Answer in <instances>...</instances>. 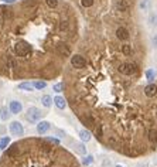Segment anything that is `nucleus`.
<instances>
[{"mask_svg":"<svg viewBox=\"0 0 157 167\" xmlns=\"http://www.w3.org/2000/svg\"><path fill=\"white\" fill-rule=\"evenodd\" d=\"M79 137L82 142H89L91 137H92V135H91L89 131H87V129H82V131L79 132Z\"/></svg>","mask_w":157,"mask_h":167,"instance_id":"nucleus-11","label":"nucleus"},{"mask_svg":"<svg viewBox=\"0 0 157 167\" xmlns=\"http://www.w3.org/2000/svg\"><path fill=\"white\" fill-rule=\"evenodd\" d=\"M48 140H50L51 143H54V144H58V143H60V142H58L57 139H54V137H51V139H48Z\"/></svg>","mask_w":157,"mask_h":167,"instance_id":"nucleus-27","label":"nucleus"},{"mask_svg":"<svg viewBox=\"0 0 157 167\" xmlns=\"http://www.w3.org/2000/svg\"><path fill=\"white\" fill-rule=\"evenodd\" d=\"M151 44H153V47L157 48V33L151 36Z\"/></svg>","mask_w":157,"mask_h":167,"instance_id":"nucleus-26","label":"nucleus"},{"mask_svg":"<svg viewBox=\"0 0 157 167\" xmlns=\"http://www.w3.org/2000/svg\"><path fill=\"white\" fill-rule=\"evenodd\" d=\"M19 89L27 91V92H33L36 88H34V85H33V84H30V82H23V84H20V85H19Z\"/></svg>","mask_w":157,"mask_h":167,"instance_id":"nucleus-12","label":"nucleus"},{"mask_svg":"<svg viewBox=\"0 0 157 167\" xmlns=\"http://www.w3.org/2000/svg\"><path fill=\"white\" fill-rule=\"evenodd\" d=\"M23 110V105H21V102H19V101H11L10 102V112L13 115H19Z\"/></svg>","mask_w":157,"mask_h":167,"instance_id":"nucleus-9","label":"nucleus"},{"mask_svg":"<svg viewBox=\"0 0 157 167\" xmlns=\"http://www.w3.org/2000/svg\"><path fill=\"white\" fill-rule=\"evenodd\" d=\"M0 119H2V118H0Z\"/></svg>","mask_w":157,"mask_h":167,"instance_id":"nucleus-30","label":"nucleus"},{"mask_svg":"<svg viewBox=\"0 0 157 167\" xmlns=\"http://www.w3.org/2000/svg\"><path fill=\"white\" fill-rule=\"evenodd\" d=\"M139 9L142 11H147L150 9V0H140L139 2Z\"/></svg>","mask_w":157,"mask_h":167,"instance_id":"nucleus-14","label":"nucleus"},{"mask_svg":"<svg viewBox=\"0 0 157 167\" xmlns=\"http://www.w3.org/2000/svg\"><path fill=\"white\" fill-rule=\"evenodd\" d=\"M0 118H2L3 120L9 119V112H7L6 108H2V110H0Z\"/></svg>","mask_w":157,"mask_h":167,"instance_id":"nucleus-23","label":"nucleus"},{"mask_svg":"<svg viewBox=\"0 0 157 167\" xmlns=\"http://www.w3.org/2000/svg\"><path fill=\"white\" fill-rule=\"evenodd\" d=\"M62 87H64L62 84H61V82H58V84H55V85H54V87H53V89L55 91V92H61V91H62Z\"/></svg>","mask_w":157,"mask_h":167,"instance_id":"nucleus-25","label":"nucleus"},{"mask_svg":"<svg viewBox=\"0 0 157 167\" xmlns=\"http://www.w3.org/2000/svg\"><path fill=\"white\" fill-rule=\"evenodd\" d=\"M144 95L147 98H153L157 95V85L156 84H149L144 87Z\"/></svg>","mask_w":157,"mask_h":167,"instance_id":"nucleus-8","label":"nucleus"},{"mask_svg":"<svg viewBox=\"0 0 157 167\" xmlns=\"http://www.w3.org/2000/svg\"><path fill=\"white\" fill-rule=\"evenodd\" d=\"M121 51L123 55H126V57H129V55H132V45L130 44H123L121 47Z\"/></svg>","mask_w":157,"mask_h":167,"instance_id":"nucleus-15","label":"nucleus"},{"mask_svg":"<svg viewBox=\"0 0 157 167\" xmlns=\"http://www.w3.org/2000/svg\"><path fill=\"white\" fill-rule=\"evenodd\" d=\"M149 24L151 27H157V13H151L149 16Z\"/></svg>","mask_w":157,"mask_h":167,"instance_id":"nucleus-18","label":"nucleus"},{"mask_svg":"<svg viewBox=\"0 0 157 167\" xmlns=\"http://www.w3.org/2000/svg\"><path fill=\"white\" fill-rule=\"evenodd\" d=\"M9 143H10V137H9V136L2 137V139H0V152L4 150V149L9 146Z\"/></svg>","mask_w":157,"mask_h":167,"instance_id":"nucleus-16","label":"nucleus"},{"mask_svg":"<svg viewBox=\"0 0 157 167\" xmlns=\"http://www.w3.org/2000/svg\"><path fill=\"white\" fill-rule=\"evenodd\" d=\"M9 129H10V133L13 135V136H23V135H24L23 125H21L20 122H17V120L11 122L10 126H9Z\"/></svg>","mask_w":157,"mask_h":167,"instance_id":"nucleus-4","label":"nucleus"},{"mask_svg":"<svg viewBox=\"0 0 157 167\" xmlns=\"http://www.w3.org/2000/svg\"><path fill=\"white\" fill-rule=\"evenodd\" d=\"M57 53L61 57H71V48L67 44H58L57 45Z\"/></svg>","mask_w":157,"mask_h":167,"instance_id":"nucleus-7","label":"nucleus"},{"mask_svg":"<svg viewBox=\"0 0 157 167\" xmlns=\"http://www.w3.org/2000/svg\"><path fill=\"white\" fill-rule=\"evenodd\" d=\"M41 115L43 113H41V110L38 109V108L31 106V108H28V110H27L26 118L30 123H36V122H38V120L41 119Z\"/></svg>","mask_w":157,"mask_h":167,"instance_id":"nucleus-3","label":"nucleus"},{"mask_svg":"<svg viewBox=\"0 0 157 167\" xmlns=\"http://www.w3.org/2000/svg\"><path fill=\"white\" fill-rule=\"evenodd\" d=\"M115 167H123V166H121V164H117V166H115Z\"/></svg>","mask_w":157,"mask_h":167,"instance_id":"nucleus-29","label":"nucleus"},{"mask_svg":"<svg viewBox=\"0 0 157 167\" xmlns=\"http://www.w3.org/2000/svg\"><path fill=\"white\" fill-rule=\"evenodd\" d=\"M94 3H95V0H81V4H82V6L84 7H92L94 6Z\"/></svg>","mask_w":157,"mask_h":167,"instance_id":"nucleus-21","label":"nucleus"},{"mask_svg":"<svg viewBox=\"0 0 157 167\" xmlns=\"http://www.w3.org/2000/svg\"><path fill=\"white\" fill-rule=\"evenodd\" d=\"M117 71L126 77H130V75H134V74L139 72V67H137L136 62H122L117 68Z\"/></svg>","mask_w":157,"mask_h":167,"instance_id":"nucleus-1","label":"nucleus"},{"mask_svg":"<svg viewBox=\"0 0 157 167\" xmlns=\"http://www.w3.org/2000/svg\"><path fill=\"white\" fill-rule=\"evenodd\" d=\"M33 85L36 89H44V88L47 87V82H44V81H34Z\"/></svg>","mask_w":157,"mask_h":167,"instance_id":"nucleus-19","label":"nucleus"},{"mask_svg":"<svg viewBox=\"0 0 157 167\" xmlns=\"http://www.w3.org/2000/svg\"><path fill=\"white\" fill-rule=\"evenodd\" d=\"M92 161H94V157L91 156H87V157H84V160H82V164H85V166H89L91 163H92Z\"/></svg>","mask_w":157,"mask_h":167,"instance_id":"nucleus-24","label":"nucleus"},{"mask_svg":"<svg viewBox=\"0 0 157 167\" xmlns=\"http://www.w3.org/2000/svg\"><path fill=\"white\" fill-rule=\"evenodd\" d=\"M115 34H116L117 40H121V41H126L127 38H129V30H127L126 27H123V26L117 27L116 31H115Z\"/></svg>","mask_w":157,"mask_h":167,"instance_id":"nucleus-5","label":"nucleus"},{"mask_svg":"<svg viewBox=\"0 0 157 167\" xmlns=\"http://www.w3.org/2000/svg\"><path fill=\"white\" fill-rule=\"evenodd\" d=\"M71 65L75 70H84L87 68V60L81 54H75V55H71Z\"/></svg>","mask_w":157,"mask_h":167,"instance_id":"nucleus-2","label":"nucleus"},{"mask_svg":"<svg viewBox=\"0 0 157 167\" xmlns=\"http://www.w3.org/2000/svg\"><path fill=\"white\" fill-rule=\"evenodd\" d=\"M50 122H47V120H41V122H38V125H37V133L38 135H45L48 131H50Z\"/></svg>","mask_w":157,"mask_h":167,"instance_id":"nucleus-6","label":"nucleus"},{"mask_svg":"<svg viewBox=\"0 0 157 167\" xmlns=\"http://www.w3.org/2000/svg\"><path fill=\"white\" fill-rule=\"evenodd\" d=\"M41 104H43V106L50 108L51 104H53V98H51L50 95H43V96H41Z\"/></svg>","mask_w":157,"mask_h":167,"instance_id":"nucleus-13","label":"nucleus"},{"mask_svg":"<svg viewBox=\"0 0 157 167\" xmlns=\"http://www.w3.org/2000/svg\"><path fill=\"white\" fill-rule=\"evenodd\" d=\"M74 147H75V152H77V153H79V154L87 153V147H85L82 143H75L74 144Z\"/></svg>","mask_w":157,"mask_h":167,"instance_id":"nucleus-17","label":"nucleus"},{"mask_svg":"<svg viewBox=\"0 0 157 167\" xmlns=\"http://www.w3.org/2000/svg\"><path fill=\"white\" fill-rule=\"evenodd\" d=\"M54 104H55V106H57L58 109H65V108H67V101L64 99L62 96H60V95L54 98Z\"/></svg>","mask_w":157,"mask_h":167,"instance_id":"nucleus-10","label":"nucleus"},{"mask_svg":"<svg viewBox=\"0 0 157 167\" xmlns=\"http://www.w3.org/2000/svg\"><path fill=\"white\" fill-rule=\"evenodd\" d=\"M154 75H156V74H154V71L150 70V68L146 71V78L150 81V82H151V81H154Z\"/></svg>","mask_w":157,"mask_h":167,"instance_id":"nucleus-20","label":"nucleus"},{"mask_svg":"<svg viewBox=\"0 0 157 167\" xmlns=\"http://www.w3.org/2000/svg\"><path fill=\"white\" fill-rule=\"evenodd\" d=\"M2 2H6V3H13L14 0H2Z\"/></svg>","mask_w":157,"mask_h":167,"instance_id":"nucleus-28","label":"nucleus"},{"mask_svg":"<svg viewBox=\"0 0 157 167\" xmlns=\"http://www.w3.org/2000/svg\"><path fill=\"white\" fill-rule=\"evenodd\" d=\"M45 3H47V6L50 9H55L58 6V0H45Z\"/></svg>","mask_w":157,"mask_h":167,"instance_id":"nucleus-22","label":"nucleus"}]
</instances>
